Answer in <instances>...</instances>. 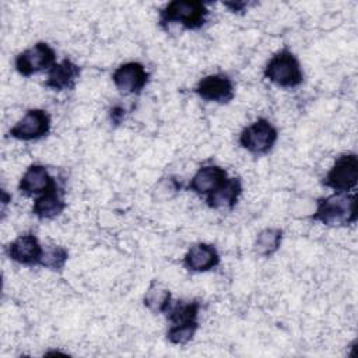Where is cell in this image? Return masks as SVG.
<instances>
[{"label":"cell","mask_w":358,"mask_h":358,"mask_svg":"<svg viewBox=\"0 0 358 358\" xmlns=\"http://www.w3.org/2000/svg\"><path fill=\"white\" fill-rule=\"evenodd\" d=\"M50 130V116L43 109H29L8 130V136L15 140L32 141L45 137Z\"/></svg>","instance_id":"obj_7"},{"label":"cell","mask_w":358,"mask_h":358,"mask_svg":"<svg viewBox=\"0 0 358 358\" xmlns=\"http://www.w3.org/2000/svg\"><path fill=\"white\" fill-rule=\"evenodd\" d=\"M197 329H199V322L185 323V324H171V327L166 331V338L172 344L185 345L194 337Z\"/></svg>","instance_id":"obj_21"},{"label":"cell","mask_w":358,"mask_h":358,"mask_svg":"<svg viewBox=\"0 0 358 358\" xmlns=\"http://www.w3.org/2000/svg\"><path fill=\"white\" fill-rule=\"evenodd\" d=\"M56 53L50 45L46 42H38L24 52L18 53L14 64L15 70L24 76L29 77L32 74L50 70L56 63Z\"/></svg>","instance_id":"obj_6"},{"label":"cell","mask_w":358,"mask_h":358,"mask_svg":"<svg viewBox=\"0 0 358 358\" xmlns=\"http://www.w3.org/2000/svg\"><path fill=\"white\" fill-rule=\"evenodd\" d=\"M242 193V182L239 178H228V180L215 192L206 196V203L210 208H234Z\"/></svg>","instance_id":"obj_16"},{"label":"cell","mask_w":358,"mask_h":358,"mask_svg":"<svg viewBox=\"0 0 358 358\" xmlns=\"http://www.w3.org/2000/svg\"><path fill=\"white\" fill-rule=\"evenodd\" d=\"M148 78V71L138 62L123 63L112 74L113 84L124 94H140L147 85Z\"/></svg>","instance_id":"obj_9"},{"label":"cell","mask_w":358,"mask_h":358,"mask_svg":"<svg viewBox=\"0 0 358 358\" xmlns=\"http://www.w3.org/2000/svg\"><path fill=\"white\" fill-rule=\"evenodd\" d=\"M277 138V129L267 119L259 117L241 131L239 144L250 154L264 155L274 147Z\"/></svg>","instance_id":"obj_4"},{"label":"cell","mask_w":358,"mask_h":358,"mask_svg":"<svg viewBox=\"0 0 358 358\" xmlns=\"http://www.w3.org/2000/svg\"><path fill=\"white\" fill-rule=\"evenodd\" d=\"M66 201L62 197L57 185L50 187L48 192L39 194L32 204V214L39 220H52L63 213Z\"/></svg>","instance_id":"obj_15"},{"label":"cell","mask_w":358,"mask_h":358,"mask_svg":"<svg viewBox=\"0 0 358 358\" xmlns=\"http://www.w3.org/2000/svg\"><path fill=\"white\" fill-rule=\"evenodd\" d=\"M194 92L207 102L228 103L235 96V88L232 80L225 74H208L203 77Z\"/></svg>","instance_id":"obj_8"},{"label":"cell","mask_w":358,"mask_h":358,"mask_svg":"<svg viewBox=\"0 0 358 358\" xmlns=\"http://www.w3.org/2000/svg\"><path fill=\"white\" fill-rule=\"evenodd\" d=\"M208 10L199 0H173L161 11L158 24L168 28L172 24H180L185 29H199L206 24Z\"/></svg>","instance_id":"obj_2"},{"label":"cell","mask_w":358,"mask_h":358,"mask_svg":"<svg viewBox=\"0 0 358 358\" xmlns=\"http://www.w3.org/2000/svg\"><path fill=\"white\" fill-rule=\"evenodd\" d=\"M220 264V255L210 243H196L190 246L183 257V266L193 273H204Z\"/></svg>","instance_id":"obj_12"},{"label":"cell","mask_w":358,"mask_h":358,"mask_svg":"<svg viewBox=\"0 0 358 358\" xmlns=\"http://www.w3.org/2000/svg\"><path fill=\"white\" fill-rule=\"evenodd\" d=\"M143 303L152 313H165L168 310L169 305L172 303L171 291L154 281L145 291Z\"/></svg>","instance_id":"obj_19"},{"label":"cell","mask_w":358,"mask_h":358,"mask_svg":"<svg viewBox=\"0 0 358 358\" xmlns=\"http://www.w3.org/2000/svg\"><path fill=\"white\" fill-rule=\"evenodd\" d=\"M67 259H69L67 249H64L63 246L50 245L43 249L39 266L53 271H60L64 267Z\"/></svg>","instance_id":"obj_20"},{"label":"cell","mask_w":358,"mask_h":358,"mask_svg":"<svg viewBox=\"0 0 358 358\" xmlns=\"http://www.w3.org/2000/svg\"><path fill=\"white\" fill-rule=\"evenodd\" d=\"M56 180L49 175L48 169L41 164H32L27 168L18 183V190L25 196L42 194L53 187Z\"/></svg>","instance_id":"obj_13"},{"label":"cell","mask_w":358,"mask_h":358,"mask_svg":"<svg viewBox=\"0 0 358 358\" xmlns=\"http://www.w3.org/2000/svg\"><path fill=\"white\" fill-rule=\"evenodd\" d=\"M248 1H225L224 6L229 8L231 13H243L248 8Z\"/></svg>","instance_id":"obj_24"},{"label":"cell","mask_w":358,"mask_h":358,"mask_svg":"<svg viewBox=\"0 0 358 358\" xmlns=\"http://www.w3.org/2000/svg\"><path fill=\"white\" fill-rule=\"evenodd\" d=\"M109 117H110L113 124H119L123 120V117H124V109L122 106H119V105L112 106L110 110H109Z\"/></svg>","instance_id":"obj_23"},{"label":"cell","mask_w":358,"mask_h":358,"mask_svg":"<svg viewBox=\"0 0 358 358\" xmlns=\"http://www.w3.org/2000/svg\"><path fill=\"white\" fill-rule=\"evenodd\" d=\"M264 77L281 88H294L303 81V71L296 56L282 49L271 56L264 67Z\"/></svg>","instance_id":"obj_3"},{"label":"cell","mask_w":358,"mask_h":358,"mask_svg":"<svg viewBox=\"0 0 358 358\" xmlns=\"http://www.w3.org/2000/svg\"><path fill=\"white\" fill-rule=\"evenodd\" d=\"M81 69L71 62L70 59H64L60 63H56L49 71L45 81V85L55 91L71 90L76 85L77 78L80 77Z\"/></svg>","instance_id":"obj_14"},{"label":"cell","mask_w":358,"mask_h":358,"mask_svg":"<svg viewBox=\"0 0 358 358\" xmlns=\"http://www.w3.org/2000/svg\"><path fill=\"white\" fill-rule=\"evenodd\" d=\"M43 248L34 234H24L7 246L8 257L24 266H39Z\"/></svg>","instance_id":"obj_10"},{"label":"cell","mask_w":358,"mask_h":358,"mask_svg":"<svg viewBox=\"0 0 358 358\" xmlns=\"http://www.w3.org/2000/svg\"><path fill=\"white\" fill-rule=\"evenodd\" d=\"M357 215L355 194L334 193L317 200L312 220L327 227H347L357 221Z\"/></svg>","instance_id":"obj_1"},{"label":"cell","mask_w":358,"mask_h":358,"mask_svg":"<svg viewBox=\"0 0 358 358\" xmlns=\"http://www.w3.org/2000/svg\"><path fill=\"white\" fill-rule=\"evenodd\" d=\"M228 180V173L218 165H204L197 169L187 185V190L199 196H208Z\"/></svg>","instance_id":"obj_11"},{"label":"cell","mask_w":358,"mask_h":358,"mask_svg":"<svg viewBox=\"0 0 358 358\" xmlns=\"http://www.w3.org/2000/svg\"><path fill=\"white\" fill-rule=\"evenodd\" d=\"M358 182V157L354 152L340 155L323 179L334 193H348Z\"/></svg>","instance_id":"obj_5"},{"label":"cell","mask_w":358,"mask_h":358,"mask_svg":"<svg viewBox=\"0 0 358 358\" xmlns=\"http://www.w3.org/2000/svg\"><path fill=\"white\" fill-rule=\"evenodd\" d=\"M282 229L280 228H264L260 231L253 242V250L262 257L273 256L281 246Z\"/></svg>","instance_id":"obj_18"},{"label":"cell","mask_w":358,"mask_h":358,"mask_svg":"<svg viewBox=\"0 0 358 358\" xmlns=\"http://www.w3.org/2000/svg\"><path fill=\"white\" fill-rule=\"evenodd\" d=\"M179 190H180V183L175 178L168 176V178H162L157 183L154 193L157 194L155 197L158 200H166V199H171L172 196H175Z\"/></svg>","instance_id":"obj_22"},{"label":"cell","mask_w":358,"mask_h":358,"mask_svg":"<svg viewBox=\"0 0 358 358\" xmlns=\"http://www.w3.org/2000/svg\"><path fill=\"white\" fill-rule=\"evenodd\" d=\"M199 301H178L169 305L165 315L171 324H185L199 322Z\"/></svg>","instance_id":"obj_17"}]
</instances>
